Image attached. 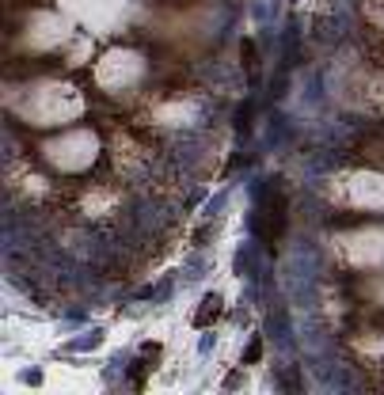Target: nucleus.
<instances>
[{
  "label": "nucleus",
  "mask_w": 384,
  "mask_h": 395,
  "mask_svg": "<svg viewBox=\"0 0 384 395\" xmlns=\"http://www.w3.org/2000/svg\"><path fill=\"white\" fill-rule=\"evenodd\" d=\"M259 353H263V342L259 338H251V346L243 350V365H251V361H259Z\"/></svg>",
  "instance_id": "4"
},
{
  "label": "nucleus",
  "mask_w": 384,
  "mask_h": 395,
  "mask_svg": "<svg viewBox=\"0 0 384 395\" xmlns=\"http://www.w3.org/2000/svg\"><path fill=\"white\" fill-rule=\"evenodd\" d=\"M240 58H243V69H248V76H255L259 72V50L251 42H243L240 46Z\"/></svg>",
  "instance_id": "3"
},
{
  "label": "nucleus",
  "mask_w": 384,
  "mask_h": 395,
  "mask_svg": "<svg viewBox=\"0 0 384 395\" xmlns=\"http://www.w3.org/2000/svg\"><path fill=\"white\" fill-rule=\"evenodd\" d=\"M354 160H358V164H369V167H381V171H384V130L362 137V141L354 144Z\"/></svg>",
  "instance_id": "1"
},
{
  "label": "nucleus",
  "mask_w": 384,
  "mask_h": 395,
  "mask_svg": "<svg viewBox=\"0 0 384 395\" xmlns=\"http://www.w3.org/2000/svg\"><path fill=\"white\" fill-rule=\"evenodd\" d=\"M12 4H42V0H12Z\"/></svg>",
  "instance_id": "5"
},
{
  "label": "nucleus",
  "mask_w": 384,
  "mask_h": 395,
  "mask_svg": "<svg viewBox=\"0 0 384 395\" xmlns=\"http://www.w3.org/2000/svg\"><path fill=\"white\" fill-rule=\"evenodd\" d=\"M217 316H221V296H217V293H209L206 301H202L198 316H194V327H209Z\"/></svg>",
  "instance_id": "2"
},
{
  "label": "nucleus",
  "mask_w": 384,
  "mask_h": 395,
  "mask_svg": "<svg viewBox=\"0 0 384 395\" xmlns=\"http://www.w3.org/2000/svg\"><path fill=\"white\" fill-rule=\"evenodd\" d=\"M381 107H384V95H381Z\"/></svg>",
  "instance_id": "6"
}]
</instances>
